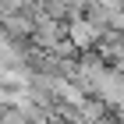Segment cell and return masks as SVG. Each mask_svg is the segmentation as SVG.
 Instances as JSON below:
<instances>
[{
	"instance_id": "1",
	"label": "cell",
	"mask_w": 124,
	"mask_h": 124,
	"mask_svg": "<svg viewBox=\"0 0 124 124\" xmlns=\"http://www.w3.org/2000/svg\"><path fill=\"white\" fill-rule=\"evenodd\" d=\"M92 39H96V29L85 25V21H78V25H75V43H78V46H85V43H92Z\"/></svg>"
}]
</instances>
